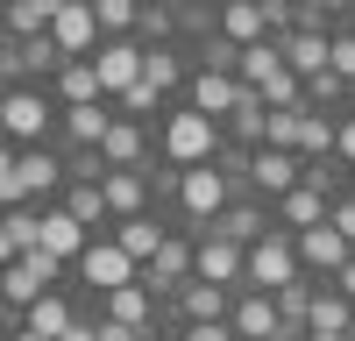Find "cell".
<instances>
[{
  "mask_svg": "<svg viewBox=\"0 0 355 341\" xmlns=\"http://www.w3.org/2000/svg\"><path fill=\"white\" fill-rule=\"evenodd\" d=\"M36 249H50V256H64V263H78V256L93 249V227L50 199V207H43V235H36Z\"/></svg>",
  "mask_w": 355,
  "mask_h": 341,
  "instance_id": "44dd1931",
  "label": "cell"
},
{
  "mask_svg": "<svg viewBox=\"0 0 355 341\" xmlns=\"http://www.w3.org/2000/svg\"><path fill=\"white\" fill-rule=\"evenodd\" d=\"M234 299H242V292H227V284H206V277H192L185 292H178V299L164 306V327H171V334H185V327H220V320H234Z\"/></svg>",
  "mask_w": 355,
  "mask_h": 341,
  "instance_id": "52a82bcc",
  "label": "cell"
},
{
  "mask_svg": "<svg viewBox=\"0 0 355 341\" xmlns=\"http://www.w3.org/2000/svg\"><path fill=\"white\" fill-rule=\"evenodd\" d=\"M242 93H249V85L234 78V71H206V64H192V78H185V107H199V114H214L220 128H227V114L242 107Z\"/></svg>",
  "mask_w": 355,
  "mask_h": 341,
  "instance_id": "8fae6325",
  "label": "cell"
},
{
  "mask_svg": "<svg viewBox=\"0 0 355 341\" xmlns=\"http://www.w3.org/2000/svg\"><path fill=\"white\" fill-rule=\"evenodd\" d=\"M306 100L327 107V114H348V107H355V85H348L341 71H320V78H306Z\"/></svg>",
  "mask_w": 355,
  "mask_h": 341,
  "instance_id": "836d02e7",
  "label": "cell"
},
{
  "mask_svg": "<svg viewBox=\"0 0 355 341\" xmlns=\"http://www.w3.org/2000/svg\"><path fill=\"white\" fill-rule=\"evenodd\" d=\"M93 15H100L107 36H135L142 28V0H93Z\"/></svg>",
  "mask_w": 355,
  "mask_h": 341,
  "instance_id": "e575fe53",
  "label": "cell"
},
{
  "mask_svg": "<svg viewBox=\"0 0 355 341\" xmlns=\"http://www.w3.org/2000/svg\"><path fill=\"white\" fill-rule=\"evenodd\" d=\"M220 36L234 50H249V43H270L277 28H270V15H263L256 0H220Z\"/></svg>",
  "mask_w": 355,
  "mask_h": 341,
  "instance_id": "4316f807",
  "label": "cell"
},
{
  "mask_svg": "<svg viewBox=\"0 0 355 341\" xmlns=\"http://www.w3.org/2000/svg\"><path fill=\"white\" fill-rule=\"evenodd\" d=\"M234 199H242V185H234L220 164H192L185 185H178V213H171V220L185 227V235H206V227H214Z\"/></svg>",
  "mask_w": 355,
  "mask_h": 341,
  "instance_id": "277c9868",
  "label": "cell"
},
{
  "mask_svg": "<svg viewBox=\"0 0 355 341\" xmlns=\"http://www.w3.org/2000/svg\"><path fill=\"white\" fill-rule=\"evenodd\" d=\"M327 213H334V199H327V192H313L306 178L291 185L284 199H270V220L284 227V235H306V227H320V220H327Z\"/></svg>",
  "mask_w": 355,
  "mask_h": 341,
  "instance_id": "d6986e66",
  "label": "cell"
},
{
  "mask_svg": "<svg viewBox=\"0 0 355 341\" xmlns=\"http://www.w3.org/2000/svg\"><path fill=\"white\" fill-rule=\"evenodd\" d=\"M50 93H57V107H93V100H107L100 64H93V57H71V64L50 78Z\"/></svg>",
  "mask_w": 355,
  "mask_h": 341,
  "instance_id": "83f0119b",
  "label": "cell"
},
{
  "mask_svg": "<svg viewBox=\"0 0 355 341\" xmlns=\"http://www.w3.org/2000/svg\"><path fill=\"white\" fill-rule=\"evenodd\" d=\"M0 341H50V334H36V327H21V334H0Z\"/></svg>",
  "mask_w": 355,
  "mask_h": 341,
  "instance_id": "b9f144b4",
  "label": "cell"
},
{
  "mask_svg": "<svg viewBox=\"0 0 355 341\" xmlns=\"http://www.w3.org/2000/svg\"><path fill=\"white\" fill-rule=\"evenodd\" d=\"M348 256H355V242L341 235L334 220H320V227H306V235H299V263H306V277H334Z\"/></svg>",
  "mask_w": 355,
  "mask_h": 341,
  "instance_id": "9a60e30c",
  "label": "cell"
},
{
  "mask_svg": "<svg viewBox=\"0 0 355 341\" xmlns=\"http://www.w3.org/2000/svg\"><path fill=\"white\" fill-rule=\"evenodd\" d=\"M178 341H234V327H227V320H220V327H185Z\"/></svg>",
  "mask_w": 355,
  "mask_h": 341,
  "instance_id": "ab89813d",
  "label": "cell"
},
{
  "mask_svg": "<svg viewBox=\"0 0 355 341\" xmlns=\"http://www.w3.org/2000/svg\"><path fill=\"white\" fill-rule=\"evenodd\" d=\"M334 142H341V114L306 107V121H299V157H334Z\"/></svg>",
  "mask_w": 355,
  "mask_h": 341,
  "instance_id": "4dcf8cb0",
  "label": "cell"
},
{
  "mask_svg": "<svg viewBox=\"0 0 355 341\" xmlns=\"http://www.w3.org/2000/svg\"><path fill=\"white\" fill-rule=\"evenodd\" d=\"M171 235H178V220H171V213H135V220H114V242H121L135 263H150V256H157Z\"/></svg>",
  "mask_w": 355,
  "mask_h": 341,
  "instance_id": "603a6c76",
  "label": "cell"
},
{
  "mask_svg": "<svg viewBox=\"0 0 355 341\" xmlns=\"http://www.w3.org/2000/svg\"><path fill=\"white\" fill-rule=\"evenodd\" d=\"M64 341H100V313H93V306H85V313H78V327H71Z\"/></svg>",
  "mask_w": 355,
  "mask_h": 341,
  "instance_id": "f35d334b",
  "label": "cell"
},
{
  "mask_svg": "<svg viewBox=\"0 0 355 341\" xmlns=\"http://www.w3.org/2000/svg\"><path fill=\"white\" fill-rule=\"evenodd\" d=\"M291 8H299V28H327V36L355 21V0H291Z\"/></svg>",
  "mask_w": 355,
  "mask_h": 341,
  "instance_id": "d6a6232c",
  "label": "cell"
},
{
  "mask_svg": "<svg viewBox=\"0 0 355 341\" xmlns=\"http://www.w3.org/2000/svg\"><path fill=\"white\" fill-rule=\"evenodd\" d=\"M57 207L64 213H78L85 227H93V235H114V207H107V178L93 185V178H71L64 185V199H57Z\"/></svg>",
  "mask_w": 355,
  "mask_h": 341,
  "instance_id": "484cf974",
  "label": "cell"
},
{
  "mask_svg": "<svg viewBox=\"0 0 355 341\" xmlns=\"http://www.w3.org/2000/svg\"><path fill=\"white\" fill-rule=\"evenodd\" d=\"M135 36L150 43V50H157V43H178V15H171V8H142V28H135Z\"/></svg>",
  "mask_w": 355,
  "mask_h": 341,
  "instance_id": "d590c367",
  "label": "cell"
},
{
  "mask_svg": "<svg viewBox=\"0 0 355 341\" xmlns=\"http://www.w3.org/2000/svg\"><path fill=\"white\" fill-rule=\"evenodd\" d=\"M142 8H171V15H178V8H192V0H142Z\"/></svg>",
  "mask_w": 355,
  "mask_h": 341,
  "instance_id": "7bdbcfd3",
  "label": "cell"
},
{
  "mask_svg": "<svg viewBox=\"0 0 355 341\" xmlns=\"http://www.w3.org/2000/svg\"><path fill=\"white\" fill-rule=\"evenodd\" d=\"M50 36H57L64 57H93V50L107 43V28H100V15H93V0H71V8L50 21Z\"/></svg>",
  "mask_w": 355,
  "mask_h": 341,
  "instance_id": "ac0fdd59",
  "label": "cell"
},
{
  "mask_svg": "<svg viewBox=\"0 0 355 341\" xmlns=\"http://www.w3.org/2000/svg\"><path fill=\"white\" fill-rule=\"evenodd\" d=\"M277 71H284V50H277V36H270V43H249V50H242V71H234V78L263 93V85H270Z\"/></svg>",
  "mask_w": 355,
  "mask_h": 341,
  "instance_id": "1f68e13d",
  "label": "cell"
},
{
  "mask_svg": "<svg viewBox=\"0 0 355 341\" xmlns=\"http://www.w3.org/2000/svg\"><path fill=\"white\" fill-rule=\"evenodd\" d=\"M85 306H100L107 320H121V327H164V299L150 292V284H121V292H100Z\"/></svg>",
  "mask_w": 355,
  "mask_h": 341,
  "instance_id": "5bb4252c",
  "label": "cell"
},
{
  "mask_svg": "<svg viewBox=\"0 0 355 341\" xmlns=\"http://www.w3.org/2000/svg\"><path fill=\"white\" fill-rule=\"evenodd\" d=\"M299 178H306V157H299V150H270V142H263V150H249V185H242V192L270 207V199H284Z\"/></svg>",
  "mask_w": 355,
  "mask_h": 341,
  "instance_id": "30bf717a",
  "label": "cell"
},
{
  "mask_svg": "<svg viewBox=\"0 0 355 341\" xmlns=\"http://www.w3.org/2000/svg\"><path fill=\"white\" fill-rule=\"evenodd\" d=\"M234 341H284V313H277V292H242L234 299Z\"/></svg>",
  "mask_w": 355,
  "mask_h": 341,
  "instance_id": "2e32d148",
  "label": "cell"
},
{
  "mask_svg": "<svg viewBox=\"0 0 355 341\" xmlns=\"http://www.w3.org/2000/svg\"><path fill=\"white\" fill-rule=\"evenodd\" d=\"M43 235V207H8L0 213V263H21Z\"/></svg>",
  "mask_w": 355,
  "mask_h": 341,
  "instance_id": "f1b7e54d",
  "label": "cell"
},
{
  "mask_svg": "<svg viewBox=\"0 0 355 341\" xmlns=\"http://www.w3.org/2000/svg\"><path fill=\"white\" fill-rule=\"evenodd\" d=\"M121 284H142V263H135L114 235H93V249L78 256V292L100 299V292H121Z\"/></svg>",
  "mask_w": 355,
  "mask_h": 341,
  "instance_id": "ba28073f",
  "label": "cell"
},
{
  "mask_svg": "<svg viewBox=\"0 0 355 341\" xmlns=\"http://www.w3.org/2000/svg\"><path fill=\"white\" fill-rule=\"evenodd\" d=\"M114 100H93V107H64V128H57V150H100L114 135Z\"/></svg>",
  "mask_w": 355,
  "mask_h": 341,
  "instance_id": "4fadbf2b",
  "label": "cell"
},
{
  "mask_svg": "<svg viewBox=\"0 0 355 341\" xmlns=\"http://www.w3.org/2000/svg\"><path fill=\"white\" fill-rule=\"evenodd\" d=\"M306 263H299V235H284V227H270L256 249H249V277L242 292H284V284H299Z\"/></svg>",
  "mask_w": 355,
  "mask_h": 341,
  "instance_id": "8992f818",
  "label": "cell"
},
{
  "mask_svg": "<svg viewBox=\"0 0 355 341\" xmlns=\"http://www.w3.org/2000/svg\"><path fill=\"white\" fill-rule=\"evenodd\" d=\"M199 277H206V284H227V292H242V277H249V249L227 242V235H199Z\"/></svg>",
  "mask_w": 355,
  "mask_h": 341,
  "instance_id": "ffe728a7",
  "label": "cell"
},
{
  "mask_svg": "<svg viewBox=\"0 0 355 341\" xmlns=\"http://www.w3.org/2000/svg\"><path fill=\"white\" fill-rule=\"evenodd\" d=\"M270 227H277V220H270V207H263V199H249V192H242V199H234V207H227V213H220L214 227H206V235H227V242L256 249L263 235H270Z\"/></svg>",
  "mask_w": 355,
  "mask_h": 341,
  "instance_id": "7402d4cb",
  "label": "cell"
},
{
  "mask_svg": "<svg viewBox=\"0 0 355 341\" xmlns=\"http://www.w3.org/2000/svg\"><path fill=\"white\" fill-rule=\"evenodd\" d=\"M277 50H284V64L299 71V78L334 71V36H327V28H284V36H277Z\"/></svg>",
  "mask_w": 355,
  "mask_h": 341,
  "instance_id": "e0dca14e",
  "label": "cell"
},
{
  "mask_svg": "<svg viewBox=\"0 0 355 341\" xmlns=\"http://www.w3.org/2000/svg\"><path fill=\"white\" fill-rule=\"evenodd\" d=\"M334 71L355 85V21H341V28H334Z\"/></svg>",
  "mask_w": 355,
  "mask_h": 341,
  "instance_id": "8d00e7d4",
  "label": "cell"
},
{
  "mask_svg": "<svg viewBox=\"0 0 355 341\" xmlns=\"http://www.w3.org/2000/svg\"><path fill=\"white\" fill-rule=\"evenodd\" d=\"M107 207H114V220L157 213V185H150V170H107Z\"/></svg>",
  "mask_w": 355,
  "mask_h": 341,
  "instance_id": "d4e9b609",
  "label": "cell"
},
{
  "mask_svg": "<svg viewBox=\"0 0 355 341\" xmlns=\"http://www.w3.org/2000/svg\"><path fill=\"white\" fill-rule=\"evenodd\" d=\"M64 64H71V57L57 50L50 28H43V36H8V43H0V78H8V85H50Z\"/></svg>",
  "mask_w": 355,
  "mask_h": 341,
  "instance_id": "5b68a950",
  "label": "cell"
},
{
  "mask_svg": "<svg viewBox=\"0 0 355 341\" xmlns=\"http://www.w3.org/2000/svg\"><path fill=\"white\" fill-rule=\"evenodd\" d=\"M348 192H355V170H348Z\"/></svg>",
  "mask_w": 355,
  "mask_h": 341,
  "instance_id": "ee69618b",
  "label": "cell"
},
{
  "mask_svg": "<svg viewBox=\"0 0 355 341\" xmlns=\"http://www.w3.org/2000/svg\"><path fill=\"white\" fill-rule=\"evenodd\" d=\"M57 128H64V107H57L50 85H8V93H0V142H8V150L57 142Z\"/></svg>",
  "mask_w": 355,
  "mask_h": 341,
  "instance_id": "7a4b0ae2",
  "label": "cell"
},
{
  "mask_svg": "<svg viewBox=\"0 0 355 341\" xmlns=\"http://www.w3.org/2000/svg\"><path fill=\"white\" fill-rule=\"evenodd\" d=\"M313 334H355V299L334 292L327 277H320V292H313Z\"/></svg>",
  "mask_w": 355,
  "mask_h": 341,
  "instance_id": "f546056e",
  "label": "cell"
},
{
  "mask_svg": "<svg viewBox=\"0 0 355 341\" xmlns=\"http://www.w3.org/2000/svg\"><path fill=\"white\" fill-rule=\"evenodd\" d=\"M192 64H199V57H192L185 43H157V50H150V64H142V78H150L164 100H185V78H192Z\"/></svg>",
  "mask_w": 355,
  "mask_h": 341,
  "instance_id": "cb8c5ba5",
  "label": "cell"
},
{
  "mask_svg": "<svg viewBox=\"0 0 355 341\" xmlns=\"http://www.w3.org/2000/svg\"><path fill=\"white\" fill-rule=\"evenodd\" d=\"M327 220H334V227H341V235L355 242V192H341V199H334V213H327Z\"/></svg>",
  "mask_w": 355,
  "mask_h": 341,
  "instance_id": "74e56055",
  "label": "cell"
},
{
  "mask_svg": "<svg viewBox=\"0 0 355 341\" xmlns=\"http://www.w3.org/2000/svg\"><path fill=\"white\" fill-rule=\"evenodd\" d=\"M227 150V128L214 121V114H199V107H185L178 100L164 121H157V157L164 164H178V170H192V164H214Z\"/></svg>",
  "mask_w": 355,
  "mask_h": 341,
  "instance_id": "3957f363",
  "label": "cell"
},
{
  "mask_svg": "<svg viewBox=\"0 0 355 341\" xmlns=\"http://www.w3.org/2000/svg\"><path fill=\"white\" fill-rule=\"evenodd\" d=\"M192 277H199V235H185V227H178V235H171V242L150 256V263H142V284H150V292L171 306V299L192 284Z\"/></svg>",
  "mask_w": 355,
  "mask_h": 341,
  "instance_id": "9c48e42d",
  "label": "cell"
},
{
  "mask_svg": "<svg viewBox=\"0 0 355 341\" xmlns=\"http://www.w3.org/2000/svg\"><path fill=\"white\" fill-rule=\"evenodd\" d=\"M327 284H334V292H348V299H355V256H348V263H341V270H334Z\"/></svg>",
  "mask_w": 355,
  "mask_h": 341,
  "instance_id": "60d3db41",
  "label": "cell"
},
{
  "mask_svg": "<svg viewBox=\"0 0 355 341\" xmlns=\"http://www.w3.org/2000/svg\"><path fill=\"white\" fill-rule=\"evenodd\" d=\"M107 170H150L157 164V128L150 121H114V135L100 142Z\"/></svg>",
  "mask_w": 355,
  "mask_h": 341,
  "instance_id": "7c38bea8",
  "label": "cell"
},
{
  "mask_svg": "<svg viewBox=\"0 0 355 341\" xmlns=\"http://www.w3.org/2000/svg\"><path fill=\"white\" fill-rule=\"evenodd\" d=\"M71 185V157L57 142H36V150H0V199L8 207H50Z\"/></svg>",
  "mask_w": 355,
  "mask_h": 341,
  "instance_id": "6da1fadb",
  "label": "cell"
}]
</instances>
